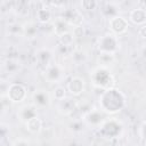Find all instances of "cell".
Returning <instances> with one entry per match:
<instances>
[{
  "mask_svg": "<svg viewBox=\"0 0 146 146\" xmlns=\"http://www.w3.org/2000/svg\"><path fill=\"white\" fill-rule=\"evenodd\" d=\"M99 105H100V110L103 112L110 113V114H115L124 107L125 97L121 91H119L114 88L107 89L102 92V95L99 97Z\"/></svg>",
  "mask_w": 146,
  "mask_h": 146,
  "instance_id": "obj_1",
  "label": "cell"
},
{
  "mask_svg": "<svg viewBox=\"0 0 146 146\" xmlns=\"http://www.w3.org/2000/svg\"><path fill=\"white\" fill-rule=\"evenodd\" d=\"M90 79L95 87L103 89V90L112 89L115 84V80H114L112 72L107 68V66H103V65L96 67L91 72Z\"/></svg>",
  "mask_w": 146,
  "mask_h": 146,
  "instance_id": "obj_2",
  "label": "cell"
},
{
  "mask_svg": "<svg viewBox=\"0 0 146 146\" xmlns=\"http://www.w3.org/2000/svg\"><path fill=\"white\" fill-rule=\"evenodd\" d=\"M97 48L99 52H110L115 54L120 49V40L115 34L107 32L100 35L97 40Z\"/></svg>",
  "mask_w": 146,
  "mask_h": 146,
  "instance_id": "obj_3",
  "label": "cell"
},
{
  "mask_svg": "<svg viewBox=\"0 0 146 146\" xmlns=\"http://www.w3.org/2000/svg\"><path fill=\"white\" fill-rule=\"evenodd\" d=\"M6 97L10 103H22L27 97V89L22 83H10L7 88Z\"/></svg>",
  "mask_w": 146,
  "mask_h": 146,
  "instance_id": "obj_4",
  "label": "cell"
},
{
  "mask_svg": "<svg viewBox=\"0 0 146 146\" xmlns=\"http://www.w3.org/2000/svg\"><path fill=\"white\" fill-rule=\"evenodd\" d=\"M106 114L102 110L98 108H92L86 112L82 115V121L91 127H100L105 121H106Z\"/></svg>",
  "mask_w": 146,
  "mask_h": 146,
  "instance_id": "obj_5",
  "label": "cell"
},
{
  "mask_svg": "<svg viewBox=\"0 0 146 146\" xmlns=\"http://www.w3.org/2000/svg\"><path fill=\"white\" fill-rule=\"evenodd\" d=\"M108 29L111 31V33L117 35H122L124 34L128 29H129V22L125 17L116 15L112 18L108 19Z\"/></svg>",
  "mask_w": 146,
  "mask_h": 146,
  "instance_id": "obj_6",
  "label": "cell"
},
{
  "mask_svg": "<svg viewBox=\"0 0 146 146\" xmlns=\"http://www.w3.org/2000/svg\"><path fill=\"white\" fill-rule=\"evenodd\" d=\"M43 76L49 83H59L64 78V70L59 64L51 63L43 70Z\"/></svg>",
  "mask_w": 146,
  "mask_h": 146,
  "instance_id": "obj_7",
  "label": "cell"
},
{
  "mask_svg": "<svg viewBox=\"0 0 146 146\" xmlns=\"http://www.w3.org/2000/svg\"><path fill=\"white\" fill-rule=\"evenodd\" d=\"M66 89H67V92L71 96L79 97L86 90V82L80 76H72L66 82Z\"/></svg>",
  "mask_w": 146,
  "mask_h": 146,
  "instance_id": "obj_8",
  "label": "cell"
},
{
  "mask_svg": "<svg viewBox=\"0 0 146 146\" xmlns=\"http://www.w3.org/2000/svg\"><path fill=\"white\" fill-rule=\"evenodd\" d=\"M128 21L131 22L133 25L143 26L146 25V8L144 7H136L129 11Z\"/></svg>",
  "mask_w": 146,
  "mask_h": 146,
  "instance_id": "obj_9",
  "label": "cell"
},
{
  "mask_svg": "<svg viewBox=\"0 0 146 146\" xmlns=\"http://www.w3.org/2000/svg\"><path fill=\"white\" fill-rule=\"evenodd\" d=\"M32 104H34L38 108L47 107L50 104V95L44 89H36L32 94Z\"/></svg>",
  "mask_w": 146,
  "mask_h": 146,
  "instance_id": "obj_10",
  "label": "cell"
},
{
  "mask_svg": "<svg viewBox=\"0 0 146 146\" xmlns=\"http://www.w3.org/2000/svg\"><path fill=\"white\" fill-rule=\"evenodd\" d=\"M35 116H39V114H38V107L34 104L24 105L21 108H18V111H17V117L23 123H25L26 121H29Z\"/></svg>",
  "mask_w": 146,
  "mask_h": 146,
  "instance_id": "obj_11",
  "label": "cell"
},
{
  "mask_svg": "<svg viewBox=\"0 0 146 146\" xmlns=\"http://www.w3.org/2000/svg\"><path fill=\"white\" fill-rule=\"evenodd\" d=\"M35 58L38 64L42 67V70H46L52 63V52L48 48H41L36 50Z\"/></svg>",
  "mask_w": 146,
  "mask_h": 146,
  "instance_id": "obj_12",
  "label": "cell"
},
{
  "mask_svg": "<svg viewBox=\"0 0 146 146\" xmlns=\"http://www.w3.org/2000/svg\"><path fill=\"white\" fill-rule=\"evenodd\" d=\"M2 70L5 73H7L8 75H16L17 73L21 72L22 70V64L18 59L16 58H6L2 62Z\"/></svg>",
  "mask_w": 146,
  "mask_h": 146,
  "instance_id": "obj_13",
  "label": "cell"
},
{
  "mask_svg": "<svg viewBox=\"0 0 146 146\" xmlns=\"http://www.w3.org/2000/svg\"><path fill=\"white\" fill-rule=\"evenodd\" d=\"M78 107V104L74 99L66 97L65 99L58 102V112L63 115H71Z\"/></svg>",
  "mask_w": 146,
  "mask_h": 146,
  "instance_id": "obj_14",
  "label": "cell"
},
{
  "mask_svg": "<svg viewBox=\"0 0 146 146\" xmlns=\"http://www.w3.org/2000/svg\"><path fill=\"white\" fill-rule=\"evenodd\" d=\"M64 21H66L70 25H74V26H79L81 23V14L79 13V10L76 9H65L62 13L60 16Z\"/></svg>",
  "mask_w": 146,
  "mask_h": 146,
  "instance_id": "obj_15",
  "label": "cell"
},
{
  "mask_svg": "<svg viewBox=\"0 0 146 146\" xmlns=\"http://www.w3.org/2000/svg\"><path fill=\"white\" fill-rule=\"evenodd\" d=\"M52 18V11L51 8L48 6L40 7L35 10V19L39 24H48Z\"/></svg>",
  "mask_w": 146,
  "mask_h": 146,
  "instance_id": "obj_16",
  "label": "cell"
},
{
  "mask_svg": "<svg viewBox=\"0 0 146 146\" xmlns=\"http://www.w3.org/2000/svg\"><path fill=\"white\" fill-rule=\"evenodd\" d=\"M24 124H25L26 130L30 133L35 135V133H39V132L42 131V120L39 116H35V117L26 121Z\"/></svg>",
  "mask_w": 146,
  "mask_h": 146,
  "instance_id": "obj_17",
  "label": "cell"
},
{
  "mask_svg": "<svg viewBox=\"0 0 146 146\" xmlns=\"http://www.w3.org/2000/svg\"><path fill=\"white\" fill-rule=\"evenodd\" d=\"M52 26H54V32L57 36H59L66 32H70V24L66 21H64L62 17L56 18Z\"/></svg>",
  "mask_w": 146,
  "mask_h": 146,
  "instance_id": "obj_18",
  "label": "cell"
},
{
  "mask_svg": "<svg viewBox=\"0 0 146 146\" xmlns=\"http://www.w3.org/2000/svg\"><path fill=\"white\" fill-rule=\"evenodd\" d=\"M7 32L9 35H13V36L24 35V25H22L18 22H15L13 24H8L7 25Z\"/></svg>",
  "mask_w": 146,
  "mask_h": 146,
  "instance_id": "obj_19",
  "label": "cell"
},
{
  "mask_svg": "<svg viewBox=\"0 0 146 146\" xmlns=\"http://www.w3.org/2000/svg\"><path fill=\"white\" fill-rule=\"evenodd\" d=\"M74 34L73 32H66L62 35L58 36V44L60 46H64V47H67V48H71L74 43Z\"/></svg>",
  "mask_w": 146,
  "mask_h": 146,
  "instance_id": "obj_20",
  "label": "cell"
},
{
  "mask_svg": "<svg viewBox=\"0 0 146 146\" xmlns=\"http://www.w3.org/2000/svg\"><path fill=\"white\" fill-rule=\"evenodd\" d=\"M100 10H102L103 15H104L105 17H107L108 19L117 15V7H116L114 3H112V2H106V3L102 7Z\"/></svg>",
  "mask_w": 146,
  "mask_h": 146,
  "instance_id": "obj_21",
  "label": "cell"
},
{
  "mask_svg": "<svg viewBox=\"0 0 146 146\" xmlns=\"http://www.w3.org/2000/svg\"><path fill=\"white\" fill-rule=\"evenodd\" d=\"M67 89H66V87H64V86H56L54 89H52V97L56 99V100H58V102H60V100H63V99H65L67 96Z\"/></svg>",
  "mask_w": 146,
  "mask_h": 146,
  "instance_id": "obj_22",
  "label": "cell"
},
{
  "mask_svg": "<svg viewBox=\"0 0 146 146\" xmlns=\"http://www.w3.org/2000/svg\"><path fill=\"white\" fill-rule=\"evenodd\" d=\"M38 34V26L34 23H26L24 25V35L29 39L35 38Z\"/></svg>",
  "mask_w": 146,
  "mask_h": 146,
  "instance_id": "obj_23",
  "label": "cell"
},
{
  "mask_svg": "<svg viewBox=\"0 0 146 146\" xmlns=\"http://www.w3.org/2000/svg\"><path fill=\"white\" fill-rule=\"evenodd\" d=\"M115 54H110V52H99L98 56V60L100 63V65L103 66H107L108 64H112L115 60Z\"/></svg>",
  "mask_w": 146,
  "mask_h": 146,
  "instance_id": "obj_24",
  "label": "cell"
},
{
  "mask_svg": "<svg viewBox=\"0 0 146 146\" xmlns=\"http://www.w3.org/2000/svg\"><path fill=\"white\" fill-rule=\"evenodd\" d=\"M84 122L82 121V119L81 120H73L71 123H70V130L71 131H73V132H75V133H79V132H81L82 130H83V127H84Z\"/></svg>",
  "mask_w": 146,
  "mask_h": 146,
  "instance_id": "obj_25",
  "label": "cell"
},
{
  "mask_svg": "<svg viewBox=\"0 0 146 146\" xmlns=\"http://www.w3.org/2000/svg\"><path fill=\"white\" fill-rule=\"evenodd\" d=\"M72 58L76 64H82L87 60V55L82 50H75L72 52Z\"/></svg>",
  "mask_w": 146,
  "mask_h": 146,
  "instance_id": "obj_26",
  "label": "cell"
},
{
  "mask_svg": "<svg viewBox=\"0 0 146 146\" xmlns=\"http://www.w3.org/2000/svg\"><path fill=\"white\" fill-rule=\"evenodd\" d=\"M80 5L84 10H95L99 6V2L95 0H84V1H81Z\"/></svg>",
  "mask_w": 146,
  "mask_h": 146,
  "instance_id": "obj_27",
  "label": "cell"
},
{
  "mask_svg": "<svg viewBox=\"0 0 146 146\" xmlns=\"http://www.w3.org/2000/svg\"><path fill=\"white\" fill-rule=\"evenodd\" d=\"M11 146H31V145H30V143H29L26 139H24V138H18V139H16V140L13 143Z\"/></svg>",
  "mask_w": 146,
  "mask_h": 146,
  "instance_id": "obj_28",
  "label": "cell"
},
{
  "mask_svg": "<svg viewBox=\"0 0 146 146\" xmlns=\"http://www.w3.org/2000/svg\"><path fill=\"white\" fill-rule=\"evenodd\" d=\"M137 34L140 39L143 40H146V25H143V26H139L138 30H137Z\"/></svg>",
  "mask_w": 146,
  "mask_h": 146,
  "instance_id": "obj_29",
  "label": "cell"
},
{
  "mask_svg": "<svg viewBox=\"0 0 146 146\" xmlns=\"http://www.w3.org/2000/svg\"><path fill=\"white\" fill-rule=\"evenodd\" d=\"M140 52H141V56H143V57L146 59V44H145V46L141 48V51H140Z\"/></svg>",
  "mask_w": 146,
  "mask_h": 146,
  "instance_id": "obj_30",
  "label": "cell"
}]
</instances>
